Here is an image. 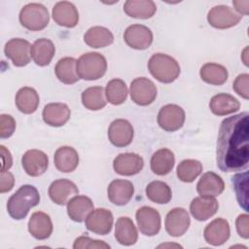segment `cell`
<instances>
[{
  "instance_id": "6da1fadb",
  "label": "cell",
  "mask_w": 249,
  "mask_h": 249,
  "mask_svg": "<svg viewBox=\"0 0 249 249\" xmlns=\"http://www.w3.org/2000/svg\"><path fill=\"white\" fill-rule=\"evenodd\" d=\"M217 166L223 172L245 170L249 162V114L242 112L222 121L216 150Z\"/></svg>"
},
{
  "instance_id": "7a4b0ae2",
  "label": "cell",
  "mask_w": 249,
  "mask_h": 249,
  "mask_svg": "<svg viewBox=\"0 0 249 249\" xmlns=\"http://www.w3.org/2000/svg\"><path fill=\"white\" fill-rule=\"evenodd\" d=\"M39 202L38 190L32 185H23L8 199L7 211L13 219L21 220L27 216L30 208L38 205Z\"/></svg>"
},
{
  "instance_id": "3957f363",
  "label": "cell",
  "mask_w": 249,
  "mask_h": 249,
  "mask_svg": "<svg viewBox=\"0 0 249 249\" xmlns=\"http://www.w3.org/2000/svg\"><path fill=\"white\" fill-rule=\"evenodd\" d=\"M148 69L154 78L163 84L174 82L180 75V66L176 59L160 53H155L150 57Z\"/></svg>"
},
{
  "instance_id": "277c9868",
  "label": "cell",
  "mask_w": 249,
  "mask_h": 249,
  "mask_svg": "<svg viewBox=\"0 0 249 249\" xmlns=\"http://www.w3.org/2000/svg\"><path fill=\"white\" fill-rule=\"evenodd\" d=\"M106 70V58L99 53H86L77 60V72L80 79L87 81L97 80L104 76Z\"/></svg>"
},
{
  "instance_id": "5b68a950",
  "label": "cell",
  "mask_w": 249,
  "mask_h": 249,
  "mask_svg": "<svg viewBox=\"0 0 249 249\" xmlns=\"http://www.w3.org/2000/svg\"><path fill=\"white\" fill-rule=\"evenodd\" d=\"M19 22L28 30L40 31L47 27L50 21L48 9L39 3H29L19 12Z\"/></svg>"
},
{
  "instance_id": "8992f818",
  "label": "cell",
  "mask_w": 249,
  "mask_h": 249,
  "mask_svg": "<svg viewBox=\"0 0 249 249\" xmlns=\"http://www.w3.org/2000/svg\"><path fill=\"white\" fill-rule=\"evenodd\" d=\"M129 93L134 103L140 106H147L156 99L158 89L156 85L148 78L138 77L130 83Z\"/></svg>"
},
{
  "instance_id": "52a82bcc",
  "label": "cell",
  "mask_w": 249,
  "mask_h": 249,
  "mask_svg": "<svg viewBox=\"0 0 249 249\" xmlns=\"http://www.w3.org/2000/svg\"><path fill=\"white\" fill-rule=\"evenodd\" d=\"M186 115L182 107L176 104H166L162 106L158 114V124L165 131H176L185 123Z\"/></svg>"
},
{
  "instance_id": "ba28073f",
  "label": "cell",
  "mask_w": 249,
  "mask_h": 249,
  "mask_svg": "<svg viewBox=\"0 0 249 249\" xmlns=\"http://www.w3.org/2000/svg\"><path fill=\"white\" fill-rule=\"evenodd\" d=\"M241 18L242 16L226 5L214 6L207 14L208 23L217 29H227L235 26L241 20Z\"/></svg>"
},
{
  "instance_id": "9c48e42d",
  "label": "cell",
  "mask_w": 249,
  "mask_h": 249,
  "mask_svg": "<svg viewBox=\"0 0 249 249\" xmlns=\"http://www.w3.org/2000/svg\"><path fill=\"white\" fill-rule=\"evenodd\" d=\"M31 47L30 43L25 39L13 38L5 44L4 53L15 66L23 67L30 62Z\"/></svg>"
},
{
  "instance_id": "30bf717a",
  "label": "cell",
  "mask_w": 249,
  "mask_h": 249,
  "mask_svg": "<svg viewBox=\"0 0 249 249\" xmlns=\"http://www.w3.org/2000/svg\"><path fill=\"white\" fill-rule=\"evenodd\" d=\"M136 222L141 233L147 236H154L160 230V215L153 207L142 206L136 211Z\"/></svg>"
},
{
  "instance_id": "8fae6325",
  "label": "cell",
  "mask_w": 249,
  "mask_h": 249,
  "mask_svg": "<svg viewBox=\"0 0 249 249\" xmlns=\"http://www.w3.org/2000/svg\"><path fill=\"white\" fill-rule=\"evenodd\" d=\"M124 40L132 49L146 50L153 43V33L149 27L143 24H132L125 29Z\"/></svg>"
},
{
  "instance_id": "7c38bea8",
  "label": "cell",
  "mask_w": 249,
  "mask_h": 249,
  "mask_svg": "<svg viewBox=\"0 0 249 249\" xmlns=\"http://www.w3.org/2000/svg\"><path fill=\"white\" fill-rule=\"evenodd\" d=\"M21 165L29 176L38 177L47 171L49 159L43 151L31 149L26 151L22 156Z\"/></svg>"
},
{
  "instance_id": "4fadbf2b",
  "label": "cell",
  "mask_w": 249,
  "mask_h": 249,
  "mask_svg": "<svg viewBox=\"0 0 249 249\" xmlns=\"http://www.w3.org/2000/svg\"><path fill=\"white\" fill-rule=\"evenodd\" d=\"M134 130L131 124L124 119H117L108 128V138L116 147H126L133 139Z\"/></svg>"
},
{
  "instance_id": "5bb4252c",
  "label": "cell",
  "mask_w": 249,
  "mask_h": 249,
  "mask_svg": "<svg viewBox=\"0 0 249 249\" xmlns=\"http://www.w3.org/2000/svg\"><path fill=\"white\" fill-rule=\"evenodd\" d=\"M113 214L106 208L93 209L86 219V227L89 231L105 235L109 233L113 226Z\"/></svg>"
},
{
  "instance_id": "9a60e30c",
  "label": "cell",
  "mask_w": 249,
  "mask_h": 249,
  "mask_svg": "<svg viewBox=\"0 0 249 249\" xmlns=\"http://www.w3.org/2000/svg\"><path fill=\"white\" fill-rule=\"evenodd\" d=\"M191 224L190 216L186 209L175 207L171 209L165 217V231L171 236L178 237L183 235L189 229Z\"/></svg>"
},
{
  "instance_id": "2e32d148",
  "label": "cell",
  "mask_w": 249,
  "mask_h": 249,
  "mask_svg": "<svg viewBox=\"0 0 249 249\" xmlns=\"http://www.w3.org/2000/svg\"><path fill=\"white\" fill-rule=\"evenodd\" d=\"M144 166L141 156L135 153H123L117 156L113 161L116 173L123 176H132L139 173Z\"/></svg>"
},
{
  "instance_id": "e0dca14e",
  "label": "cell",
  "mask_w": 249,
  "mask_h": 249,
  "mask_svg": "<svg viewBox=\"0 0 249 249\" xmlns=\"http://www.w3.org/2000/svg\"><path fill=\"white\" fill-rule=\"evenodd\" d=\"M134 194V187L130 181L124 179L113 180L108 188L107 195L109 200L119 206L125 205L132 198Z\"/></svg>"
},
{
  "instance_id": "ac0fdd59",
  "label": "cell",
  "mask_w": 249,
  "mask_h": 249,
  "mask_svg": "<svg viewBox=\"0 0 249 249\" xmlns=\"http://www.w3.org/2000/svg\"><path fill=\"white\" fill-rule=\"evenodd\" d=\"M230 234L229 222L223 218H217L210 222L203 231L205 241L213 246L224 244L230 238Z\"/></svg>"
},
{
  "instance_id": "d6986e66",
  "label": "cell",
  "mask_w": 249,
  "mask_h": 249,
  "mask_svg": "<svg viewBox=\"0 0 249 249\" xmlns=\"http://www.w3.org/2000/svg\"><path fill=\"white\" fill-rule=\"evenodd\" d=\"M53 20L60 26L73 28L78 24L79 13L75 5L68 1L57 2L52 12Z\"/></svg>"
},
{
  "instance_id": "ffe728a7",
  "label": "cell",
  "mask_w": 249,
  "mask_h": 249,
  "mask_svg": "<svg viewBox=\"0 0 249 249\" xmlns=\"http://www.w3.org/2000/svg\"><path fill=\"white\" fill-rule=\"evenodd\" d=\"M79 190L76 184L68 179L54 180L49 187L50 198L58 205L66 204L70 197L78 195Z\"/></svg>"
},
{
  "instance_id": "44dd1931",
  "label": "cell",
  "mask_w": 249,
  "mask_h": 249,
  "mask_svg": "<svg viewBox=\"0 0 249 249\" xmlns=\"http://www.w3.org/2000/svg\"><path fill=\"white\" fill-rule=\"evenodd\" d=\"M224 189L225 183L223 179L212 171L202 174L196 184V191L203 197H216L224 192Z\"/></svg>"
},
{
  "instance_id": "7402d4cb",
  "label": "cell",
  "mask_w": 249,
  "mask_h": 249,
  "mask_svg": "<svg viewBox=\"0 0 249 249\" xmlns=\"http://www.w3.org/2000/svg\"><path fill=\"white\" fill-rule=\"evenodd\" d=\"M70 116L71 111L69 107L66 104L60 102L47 104L42 112L44 122L47 124L54 127L64 125L70 119Z\"/></svg>"
},
{
  "instance_id": "603a6c76",
  "label": "cell",
  "mask_w": 249,
  "mask_h": 249,
  "mask_svg": "<svg viewBox=\"0 0 249 249\" xmlns=\"http://www.w3.org/2000/svg\"><path fill=\"white\" fill-rule=\"evenodd\" d=\"M53 229L52 220L47 213L36 211L31 215L28 222V231L34 238L38 240L49 238L53 232Z\"/></svg>"
},
{
  "instance_id": "cb8c5ba5",
  "label": "cell",
  "mask_w": 249,
  "mask_h": 249,
  "mask_svg": "<svg viewBox=\"0 0 249 249\" xmlns=\"http://www.w3.org/2000/svg\"><path fill=\"white\" fill-rule=\"evenodd\" d=\"M219 208V203L215 197H195L190 204V211L197 221H206L214 216Z\"/></svg>"
},
{
  "instance_id": "d4e9b609",
  "label": "cell",
  "mask_w": 249,
  "mask_h": 249,
  "mask_svg": "<svg viewBox=\"0 0 249 249\" xmlns=\"http://www.w3.org/2000/svg\"><path fill=\"white\" fill-rule=\"evenodd\" d=\"M53 162L58 171L69 173L77 168L79 164V155L73 147L62 146L55 151Z\"/></svg>"
},
{
  "instance_id": "484cf974",
  "label": "cell",
  "mask_w": 249,
  "mask_h": 249,
  "mask_svg": "<svg viewBox=\"0 0 249 249\" xmlns=\"http://www.w3.org/2000/svg\"><path fill=\"white\" fill-rule=\"evenodd\" d=\"M93 210L92 200L86 196H75L67 202V214L75 222H83Z\"/></svg>"
},
{
  "instance_id": "4316f807",
  "label": "cell",
  "mask_w": 249,
  "mask_h": 249,
  "mask_svg": "<svg viewBox=\"0 0 249 249\" xmlns=\"http://www.w3.org/2000/svg\"><path fill=\"white\" fill-rule=\"evenodd\" d=\"M211 112L217 116H226L239 110V101L229 93H218L214 95L209 102Z\"/></svg>"
},
{
  "instance_id": "83f0119b",
  "label": "cell",
  "mask_w": 249,
  "mask_h": 249,
  "mask_svg": "<svg viewBox=\"0 0 249 249\" xmlns=\"http://www.w3.org/2000/svg\"><path fill=\"white\" fill-rule=\"evenodd\" d=\"M115 237L117 241L124 246L136 243L138 232L132 220L128 217H120L115 226Z\"/></svg>"
},
{
  "instance_id": "f1b7e54d",
  "label": "cell",
  "mask_w": 249,
  "mask_h": 249,
  "mask_svg": "<svg viewBox=\"0 0 249 249\" xmlns=\"http://www.w3.org/2000/svg\"><path fill=\"white\" fill-rule=\"evenodd\" d=\"M175 163V158L174 154L171 150L167 148H161L158 151H156L150 161L151 170L160 176H163L168 174Z\"/></svg>"
},
{
  "instance_id": "f546056e",
  "label": "cell",
  "mask_w": 249,
  "mask_h": 249,
  "mask_svg": "<svg viewBox=\"0 0 249 249\" xmlns=\"http://www.w3.org/2000/svg\"><path fill=\"white\" fill-rule=\"evenodd\" d=\"M54 53V44L47 38L37 39L31 47V57L39 66H46L50 64Z\"/></svg>"
},
{
  "instance_id": "4dcf8cb0",
  "label": "cell",
  "mask_w": 249,
  "mask_h": 249,
  "mask_svg": "<svg viewBox=\"0 0 249 249\" xmlns=\"http://www.w3.org/2000/svg\"><path fill=\"white\" fill-rule=\"evenodd\" d=\"M124 11L131 18L147 19L155 15L157 6L152 0H127L124 4Z\"/></svg>"
},
{
  "instance_id": "1f68e13d",
  "label": "cell",
  "mask_w": 249,
  "mask_h": 249,
  "mask_svg": "<svg viewBox=\"0 0 249 249\" xmlns=\"http://www.w3.org/2000/svg\"><path fill=\"white\" fill-rule=\"evenodd\" d=\"M54 73L56 78L66 85L75 84L80 79L77 72V60L70 56L62 57L56 62Z\"/></svg>"
},
{
  "instance_id": "d6a6232c",
  "label": "cell",
  "mask_w": 249,
  "mask_h": 249,
  "mask_svg": "<svg viewBox=\"0 0 249 249\" xmlns=\"http://www.w3.org/2000/svg\"><path fill=\"white\" fill-rule=\"evenodd\" d=\"M40 98L36 89L30 87L19 89L16 94V105L19 112L23 114L34 113L39 106Z\"/></svg>"
},
{
  "instance_id": "836d02e7",
  "label": "cell",
  "mask_w": 249,
  "mask_h": 249,
  "mask_svg": "<svg viewBox=\"0 0 249 249\" xmlns=\"http://www.w3.org/2000/svg\"><path fill=\"white\" fill-rule=\"evenodd\" d=\"M84 41L89 47L99 49L111 45L114 41V36L106 27L92 26L84 34Z\"/></svg>"
},
{
  "instance_id": "e575fe53",
  "label": "cell",
  "mask_w": 249,
  "mask_h": 249,
  "mask_svg": "<svg viewBox=\"0 0 249 249\" xmlns=\"http://www.w3.org/2000/svg\"><path fill=\"white\" fill-rule=\"evenodd\" d=\"M199 75L203 82L213 86H221L225 84L229 76L225 66L214 62L203 64L199 70Z\"/></svg>"
},
{
  "instance_id": "d590c367",
  "label": "cell",
  "mask_w": 249,
  "mask_h": 249,
  "mask_svg": "<svg viewBox=\"0 0 249 249\" xmlns=\"http://www.w3.org/2000/svg\"><path fill=\"white\" fill-rule=\"evenodd\" d=\"M104 89L99 86L86 89L81 95L83 105L91 111H97L104 108L107 104Z\"/></svg>"
},
{
  "instance_id": "8d00e7d4",
  "label": "cell",
  "mask_w": 249,
  "mask_h": 249,
  "mask_svg": "<svg viewBox=\"0 0 249 249\" xmlns=\"http://www.w3.org/2000/svg\"><path fill=\"white\" fill-rule=\"evenodd\" d=\"M147 197L159 204L168 203L172 197V192L170 187L162 181H153L149 183L146 187Z\"/></svg>"
},
{
  "instance_id": "74e56055",
  "label": "cell",
  "mask_w": 249,
  "mask_h": 249,
  "mask_svg": "<svg viewBox=\"0 0 249 249\" xmlns=\"http://www.w3.org/2000/svg\"><path fill=\"white\" fill-rule=\"evenodd\" d=\"M202 168V163L199 160L188 159L182 160L178 164L176 174L180 181L185 183H191L201 174Z\"/></svg>"
},
{
  "instance_id": "f35d334b",
  "label": "cell",
  "mask_w": 249,
  "mask_h": 249,
  "mask_svg": "<svg viewBox=\"0 0 249 249\" xmlns=\"http://www.w3.org/2000/svg\"><path fill=\"white\" fill-rule=\"evenodd\" d=\"M127 87L125 83L121 79H112L107 83L105 89V94L107 101L113 105L123 104L127 97Z\"/></svg>"
},
{
  "instance_id": "ab89813d",
  "label": "cell",
  "mask_w": 249,
  "mask_h": 249,
  "mask_svg": "<svg viewBox=\"0 0 249 249\" xmlns=\"http://www.w3.org/2000/svg\"><path fill=\"white\" fill-rule=\"evenodd\" d=\"M233 189L236 195L237 201L239 205L245 210L248 211V172L245 171L243 173H237L231 178Z\"/></svg>"
},
{
  "instance_id": "60d3db41",
  "label": "cell",
  "mask_w": 249,
  "mask_h": 249,
  "mask_svg": "<svg viewBox=\"0 0 249 249\" xmlns=\"http://www.w3.org/2000/svg\"><path fill=\"white\" fill-rule=\"evenodd\" d=\"M74 249H82V248H110V245L106 242L98 239H92L89 236L81 235L77 237L73 244Z\"/></svg>"
},
{
  "instance_id": "b9f144b4",
  "label": "cell",
  "mask_w": 249,
  "mask_h": 249,
  "mask_svg": "<svg viewBox=\"0 0 249 249\" xmlns=\"http://www.w3.org/2000/svg\"><path fill=\"white\" fill-rule=\"evenodd\" d=\"M16 129L15 119L8 114H2L0 116V137L9 138L13 135Z\"/></svg>"
},
{
  "instance_id": "7bdbcfd3",
  "label": "cell",
  "mask_w": 249,
  "mask_h": 249,
  "mask_svg": "<svg viewBox=\"0 0 249 249\" xmlns=\"http://www.w3.org/2000/svg\"><path fill=\"white\" fill-rule=\"evenodd\" d=\"M249 75L247 73L239 74L232 84L233 90L244 99H249V90H248Z\"/></svg>"
},
{
  "instance_id": "ee69618b",
  "label": "cell",
  "mask_w": 249,
  "mask_h": 249,
  "mask_svg": "<svg viewBox=\"0 0 249 249\" xmlns=\"http://www.w3.org/2000/svg\"><path fill=\"white\" fill-rule=\"evenodd\" d=\"M248 220H249V216L247 214H240L235 221L237 233L239 234V236H241L244 239H248L249 237Z\"/></svg>"
},
{
  "instance_id": "f6af8a7d",
  "label": "cell",
  "mask_w": 249,
  "mask_h": 249,
  "mask_svg": "<svg viewBox=\"0 0 249 249\" xmlns=\"http://www.w3.org/2000/svg\"><path fill=\"white\" fill-rule=\"evenodd\" d=\"M15 184L14 175L9 171H1V187L0 193L4 194L10 192Z\"/></svg>"
},
{
  "instance_id": "bcb514c9",
  "label": "cell",
  "mask_w": 249,
  "mask_h": 249,
  "mask_svg": "<svg viewBox=\"0 0 249 249\" xmlns=\"http://www.w3.org/2000/svg\"><path fill=\"white\" fill-rule=\"evenodd\" d=\"M1 150V159H2V164H1V171H8L13 163V159L10 151L4 146H0Z\"/></svg>"
},
{
  "instance_id": "7dc6e473",
  "label": "cell",
  "mask_w": 249,
  "mask_h": 249,
  "mask_svg": "<svg viewBox=\"0 0 249 249\" xmlns=\"http://www.w3.org/2000/svg\"><path fill=\"white\" fill-rule=\"evenodd\" d=\"M232 5L235 7V10L238 12V14L241 15H248L249 11V1H232Z\"/></svg>"
}]
</instances>
